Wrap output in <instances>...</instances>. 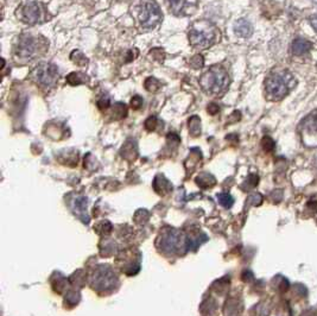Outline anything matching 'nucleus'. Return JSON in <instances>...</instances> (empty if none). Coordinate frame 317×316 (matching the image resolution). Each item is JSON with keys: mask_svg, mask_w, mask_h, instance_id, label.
I'll use <instances>...</instances> for the list:
<instances>
[{"mask_svg": "<svg viewBox=\"0 0 317 316\" xmlns=\"http://www.w3.org/2000/svg\"><path fill=\"white\" fill-rule=\"evenodd\" d=\"M189 42L194 48L207 49L220 40V31L209 20H197L189 31Z\"/></svg>", "mask_w": 317, "mask_h": 316, "instance_id": "obj_1", "label": "nucleus"}, {"mask_svg": "<svg viewBox=\"0 0 317 316\" xmlns=\"http://www.w3.org/2000/svg\"><path fill=\"white\" fill-rule=\"evenodd\" d=\"M200 84L205 93L221 95L228 89L229 75L221 65H213L201 76Z\"/></svg>", "mask_w": 317, "mask_h": 316, "instance_id": "obj_2", "label": "nucleus"}, {"mask_svg": "<svg viewBox=\"0 0 317 316\" xmlns=\"http://www.w3.org/2000/svg\"><path fill=\"white\" fill-rule=\"evenodd\" d=\"M290 79L291 76L289 74H276L269 75V78L265 81V91H266L267 98L273 101L284 99L288 95L292 86H290Z\"/></svg>", "mask_w": 317, "mask_h": 316, "instance_id": "obj_3", "label": "nucleus"}, {"mask_svg": "<svg viewBox=\"0 0 317 316\" xmlns=\"http://www.w3.org/2000/svg\"><path fill=\"white\" fill-rule=\"evenodd\" d=\"M139 18L140 25L144 29H154L159 25L163 19L159 5L154 0H143L139 7Z\"/></svg>", "mask_w": 317, "mask_h": 316, "instance_id": "obj_4", "label": "nucleus"}, {"mask_svg": "<svg viewBox=\"0 0 317 316\" xmlns=\"http://www.w3.org/2000/svg\"><path fill=\"white\" fill-rule=\"evenodd\" d=\"M17 16L21 21H24L25 24H30V25L44 23L45 20L49 19L48 10L45 9L42 2L37 1L24 4L23 6L18 9Z\"/></svg>", "mask_w": 317, "mask_h": 316, "instance_id": "obj_5", "label": "nucleus"}, {"mask_svg": "<svg viewBox=\"0 0 317 316\" xmlns=\"http://www.w3.org/2000/svg\"><path fill=\"white\" fill-rule=\"evenodd\" d=\"M39 40L42 38L38 36H31V35H23L18 40L17 45H16V56L21 59H31L36 57L42 48Z\"/></svg>", "mask_w": 317, "mask_h": 316, "instance_id": "obj_6", "label": "nucleus"}, {"mask_svg": "<svg viewBox=\"0 0 317 316\" xmlns=\"http://www.w3.org/2000/svg\"><path fill=\"white\" fill-rule=\"evenodd\" d=\"M299 135L305 146H317V111L311 112L299 125Z\"/></svg>", "mask_w": 317, "mask_h": 316, "instance_id": "obj_7", "label": "nucleus"}, {"mask_svg": "<svg viewBox=\"0 0 317 316\" xmlns=\"http://www.w3.org/2000/svg\"><path fill=\"white\" fill-rule=\"evenodd\" d=\"M34 76L36 81L42 87L53 88L58 81V68L53 63H40L34 70Z\"/></svg>", "mask_w": 317, "mask_h": 316, "instance_id": "obj_8", "label": "nucleus"}, {"mask_svg": "<svg viewBox=\"0 0 317 316\" xmlns=\"http://www.w3.org/2000/svg\"><path fill=\"white\" fill-rule=\"evenodd\" d=\"M170 12L177 17H186L196 12L199 0H165Z\"/></svg>", "mask_w": 317, "mask_h": 316, "instance_id": "obj_9", "label": "nucleus"}, {"mask_svg": "<svg viewBox=\"0 0 317 316\" xmlns=\"http://www.w3.org/2000/svg\"><path fill=\"white\" fill-rule=\"evenodd\" d=\"M311 47H313V45H311V43L309 42V40H304V38H297V40H295L294 43H292L291 49L294 55L304 56L310 51Z\"/></svg>", "mask_w": 317, "mask_h": 316, "instance_id": "obj_10", "label": "nucleus"}, {"mask_svg": "<svg viewBox=\"0 0 317 316\" xmlns=\"http://www.w3.org/2000/svg\"><path fill=\"white\" fill-rule=\"evenodd\" d=\"M234 32L237 36L247 38L250 37L253 32V28H252L251 23L246 19H239L234 25Z\"/></svg>", "mask_w": 317, "mask_h": 316, "instance_id": "obj_11", "label": "nucleus"}, {"mask_svg": "<svg viewBox=\"0 0 317 316\" xmlns=\"http://www.w3.org/2000/svg\"><path fill=\"white\" fill-rule=\"evenodd\" d=\"M181 237L177 232H171L168 234L165 240L163 241V246L167 251H175L176 247L181 244Z\"/></svg>", "mask_w": 317, "mask_h": 316, "instance_id": "obj_12", "label": "nucleus"}, {"mask_svg": "<svg viewBox=\"0 0 317 316\" xmlns=\"http://www.w3.org/2000/svg\"><path fill=\"white\" fill-rule=\"evenodd\" d=\"M88 81V79L86 78L85 74L82 73H70L69 75L67 76V82L72 86H78V84H82Z\"/></svg>", "mask_w": 317, "mask_h": 316, "instance_id": "obj_13", "label": "nucleus"}, {"mask_svg": "<svg viewBox=\"0 0 317 316\" xmlns=\"http://www.w3.org/2000/svg\"><path fill=\"white\" fill-rule=\"evenodd\" d=\"M189 131H190V135L194 136V137L201 133V120L197 116H192L189 119Z\"/></svg>", "mask_w": 317, "mask_h": 316, "instance_id": "obj_14", "label": "nucleus"}, {"mask_svg": "<svg viewBox=\"0 0 317 316\" xmlns=\"http://www.w3.org/2000/svg\"><path fill=\"white\" fill-rule=\"evenodd\" d=\"M112 113H113V117H114L115 119H123V118H125L126 114H127V107H126V105H124L123 102H116V103H114V106H113Z\"/></svg>", "mask_w": 317, "mask_h": 316, "instance_id": "obj_15", "label": "nucleus"}, {"mask_svg": "<svg viewBox=\"0 0 317 316\" xmlns=\"http://www.w3.org/2000/svg\"><path fill=\"white\" fill-rule=\"evenodd\" d=\"M70 59H72V61L74 62V63L80 65V67H86V64L88 63V59H87L80 50L73 51L72 55H70Z\"/></svg>", "mask_w": 317, "mask_h": 316, "instance_id": "obj_16", "label": "nucleus"}, {"mask_svg": "<svg viewBox=\"0 0 317 316\" xmlns=\"http://www.w3.org/2000/svg\"><path fill=\"white\" fill-rule=\"evenodd\" d=\"M144 86H145L146 91L150 92V93H154V92L159 91V88L162 87V84L156 78H148L145 80Z\"/></svg>", "mask_w": 317, "mask_h": 316, "instance_id": "obj_17", "label": "nucleus"}, {"mask_svg": "<svg viewBox=\"0 0 317 316\" xmlns=\"http://www.w3.org/2000/svg\"><path fill=\"white\" fill-rule=\"evenodd\" d=\"M158 119L156 117H150V118L146 119L145 121V129L148 131H154L156 130L157 125H158Z\"/></svg>", "mask_w": 317, "mask_h": 316, "instance_id": "obj_18", "label": "nucleus"}, {"mask_svg": "<svg viewBox=\"0 0 317 316\" xmlns=\"http://www.w3.org/2000/svg\"><path fill=\"white\" fill-rule=\"evenodd\" d=\"M261 145L265 151H272V150L275 149V141L272 140V138L264 137L261 140Z\"/></svg>", "mask_w": 317, "mask_h": 316, "instance_id": "obj_19", "label": "nucleus"}, {"mask_svg": "<svg viewBox=\"0 0 317 316\" xmlns=\"http://www.w3.org/2000/svg\"><path fill=\"white\" fill-rule=\"evenodd\" d=\"M203 64H205V59H203L202 55H195L190 59V65L192 68H202Z\"/></svg>", "mask_w": 317, "mask_h": 316, "instance_id": "obj_20", "label": "nucleus"}, {"mask_svg": "<svg viewBox=\"0 0 317 316\" xmlns=\"http://www.w3.org/2000/svg\"><path fill=\"white\" fill-rule=\"evenodd\" d=\"M110 106H111V100H110V98L107 97V95L102 97L101 99H100L99 101H97V107H99L101 111L107 110V108L110 107Z\"/></svg>", "mask_w": 317, "mask_h": 316, "instance_id": "obj_21", "label": "nucleus"}, {"mask_svg": "<svg viewBox=\"0 0 317 316\" xmlns=\"http://www.w3.org/2000/svg\"><path fill=\"white\" fill-rule=\"evenodd\" d=\"M219 200H220L221 205H224V207H231L233 203V198L228 194H220L219 195Z\"/></svg>", "mask_w": 317, "mask_h": 316, "instance_id": "obj_22", "label": "nucleus"}, {"mask_svg": "<svg viewBox=\"0 0 317 316\" xmlns=\"http://www.w3.org/2000/svg\"><path fill=\"white\" fill-rule=\"evenodd\" d=\"M143 99L139 97V95H135L131 99V107L133 108V110H139L140 107L143 106Z\"/></svg>", "mask_w": 317, "mask_h": 316, "instance_id": "obj_23", "label": "nucleus"}, {"mask_svg": "<svg viewBox=\"0 0 317 316\" xmlns=\"http://www.w3.org/2000/svg\"><path fill=\"white\" fill-rule=\"evenodd\" d=\"M207 111H208V113L211 114V116H214V114H216V113H219V112H220V106H219L218 103H215V102H211V103H209V106L207 107Z\"/></svg>", "mask_w": 317, "mask_h": 316, "instance_id": "obj_24", "label": "nucleus"}, {"mask_svg": "<svg viewBox=\"0 0 317 316\" xmlns=\"http://www.w3.org/2000/svg\"><path fill=\"white\" fill-rule=\"evenodd\" d=\"M295 293L298 294L299 296H302V297H304V296L307 295V289L303 287V285L298 284L295 287Z\"/></svg>", "mask_w": 317, "mask_h": 316, "instance_id": "obj_25", "label": "nucleus"}, {"mask_svg": "<svg viewBox=\"0 0 317 316\" xmlns=\"http://www.w3.org/2000/svg\"><path fill=\"white\" fill-rule=\"evenodd\" d=\"M308 208L310 209V212H313V213H317V201H310V202H308Z\"/></svg>", "mask_w": 317, "mask_h": 316, "instance_id": "obj_26", "label": "nucleus"}, {"mask_svg": "<svg viewBox=\"0 0 317 316\" xmlns=\"http://www.w3.org/2000/svg\"><path fill=\"white\" fill-rule=\"evenodd\" d=\"M309 21H310L311 26H313L314 30L317 32V15L316 16H311L310 19H309Z\"/></svg>", "mask_w": 317, "mask_h": 316, "instance_id": "obj_27", "label": "nucleus"}, {"mask_svg": "<svg viewBox=\"0 0 317 316\" xmlns=\"http://www.w3.org/2000/svg\"><path fill=\"white\" fill-rule=\"evenodd\" d=\"M302 316H317V314H315V313H313V312H311V310H308V312L303 313Z\"/></svg>", "mask_w": 317, "mask_h": 316, "instance_id": "obj_28", "label": "nucleus"}]
</instances>
